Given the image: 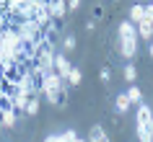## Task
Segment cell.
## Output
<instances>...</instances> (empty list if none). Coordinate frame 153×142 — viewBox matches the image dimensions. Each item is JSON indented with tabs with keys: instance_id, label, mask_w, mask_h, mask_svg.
<instances>
[{
	"instance_id": "cell-5",
	"label": "cell",
	"mask_w": 153,
	"mask_h": 142,
	"mask_svg": "<svg viewBox=\"0 0 153 142\" xmlns=\"http://www.w3.org/2000/svg\"><path fill=\"white\" fill-rule=\"evenodd\" d=\"M70 70H73V65H70V60L65 54H55V72L60 75L62 80H68V75H70Z\"/></svg>"
},
{
	"instance_id": "cell-2",
	"label": "cell",
	"mask_w": 153,
	"mask_h": 142,
	"mask_svg": "<svg viewBox=\"0 0 153 142\" xmlns=\"http://www.w3.org/2000/svg\"><path fill=\"white\" fill-rule=\"evenodd\" d=\"M39 88H42L44 98H47L52 106H57V103H65V80L60 78L55 70L42 75V85H39Z\"/></svg>"
},
{
	"instance_id": "cell-10",
	"label": "cell",
	"mask_w": 153,
	"mask_h": 142,
	"mask_svg": "<svg viewBox=\"0 0 153 142\" xmlns=\"http://www.w3.org/2000/svg\"><path fill=\"white\" fill-rule=\"evenodd\" d=\"M127 21H132V24H140V21H145V5H140V3H137V5H132V8H130V18Z\"/></svg>"
},
{
	"instance_id": "cell-17",
	"label": "cell",
	"mask_w": 153,
	"mask_h": 142,
	"mask_svg": "<svg viewBox=\"0 0 153 142\" xmlns=\"http://www.w3.org/2000/svg\"><path fill=\"white\" fill-rule=\"evenodd\" d=\"M62 47L68 49V52H73V49H75V36H70V34H68V36L62 39Z\"/></svg>"
},
{
	"instance_id": "cell-12",
	"label": "cell",
	"mask_w": 153,
	"mask_h": 142,
	"mask_svg": "<svg viewBox=\"0 0 153 142\" xmlns=\"http://www.w3.org/2000/svg\"><path fill=\"white\" fill-rule=\"evenodd\" d=\"M114 103H117V111H120V114H125V111H127L130 106H132V103H130V98H127V93H120Z\"/></svg>"
},
{
	"instance_id": "cell-22",
	"label": "cell",
	"mask_w": 153,
	"mask_h": 142,
	"mask_svg": "<svg viewBox=\"0 0 153 142\" xmlns=\"http://www.w3.org/2000/svg\"><path fill=\"white\" fill-rule=\"evenodd\" d=\"M148 52H151V57H153V41H151V47H148Z\"/></svg>"
},
{
	"instance_id": "cell-18",
	"label": "cell",
	"mask_w": 153,
	"mask_h": 142,
	"mask_svg": "<svg viewBox=\"0 0 153 142\" xmlns=\"http://www.w3.org/2000/svg\"><path fill=\"white\" fill-rule=\"evenodd\" d=\"M99 75H101V80H104V83H109V80H112V70H109V67H101V72H99Z\"/></svg>"
},
{
	"instance_id": "cell-1",
	"label": "cell",
	"mask_w": 153,
	"mask_h": 142,
	"mask_svg": "<svg viewBox=\"0 0 153 142\" xmlns=\"http://www.w3.org/2000/svg\"><path fill=\"white\" fill-rule=\"evenodd\" d=\"M117 47L125 60H132L137 54V26L132 21H122L117 29Z\"/></svg>"
},
{
	"instance_id": "cell-6",
	"label": "cell",
	"mask_w": 153,
	"mask_h": 142,
	"mask_svg": "<svg viewBox=\"0 0 153 142\" xmlns=\"http://www.w3.org/2000/svg\"><path fill=\"white\" fill-rule=\"evenodd\" d=\"M47 8H49V16L60 21V18L68 13V3H65V0H47Z\"/></svg>"
},
{
	"instance_id": "cell-13",
	"label": "cell",
	"mask_w": 153,
	"mask_h": 142,
	"mask_svg": "<svg viewBox=\"0 0 153 142\" xmlns=\"http://www.w3.org/2000/svg\"><path fill=\"white\" fill-rule=\"evenodd\" d=\"M81 80H83V72L78 70V67H73L70 75H68V83H70V85H81Z\"/></svg>"
},
{
	"instance_id": "cell-20",
	"label": "cell",
	"mask_w": 153,
	"mask_h": 142,
	"mask_svg": "<svg viewBox=\"0 0 153 142\" xmlns=\"http://www.w3.org/2000/svg\"><path fill=\"white\" fill-rule=\"evenodd\" d=\"M145 18L153 24V3H151V5H145Z\"/></svg>"
},
{
	"instance_id": "cell-3",
	"label": "cell",
	"mask_w": 153,
	"mask_h": 142,
	"mask_svg": "<svg viewBox=\"0 0 153 142\" xmlns=\"http://www.w3.org/2000/svg\"><path fill=\"white\" fill-rule=\"evenodd\" d=\"M137 121V140L140 142H153V111L148 103H140L135 114Z\"/></svg>"
},
{
	"instance_id": "cell-19",
	"label": "cell",
	"mask_w": 153,
	"mask_h": 142,
	"mask_svg": "<svg viewBox=\"0 0 153 142\" xmlns=\"http://www.w3.org/2000/svg\"><path fill=\"white\" fill-rule=\"evenodd\" d=\"M68 3V10H78V5H81V0H65Z\"/></svg>"
},
{
	"instance_id": "cell-9",
	"label": "cell",
	"mask_w": 153,
	"mask_h": 142,
	"mask_svg": "<svg viewBox=\"0 0 153 142\" xmlns=\"http://www.w3.org/2000/svg\"><path fill=\"white\" fill-rule=\"evenodd\" d=\"M0 124L3 127H16V109H0Z\"/></svg>"
},
{
	"instance_id": "cell-15",
	"label": "cell",
	"mask_w": 153,
	"mask_h": 142,
	"mask_svg": "<svg viewBox=\"0 0 153 142\" xmlns=\"http://www.w3.org/2000/svg\"><path fill=\"white\" fill-rule=\"evenodd\" d=\"M24 114H29V116H36V114H39V98H31Z\"/></svg>"
},
{
	"instance_id": "cell-21",
	"label": "cell",
	"mask_w": 153,
	"mask_h": 142,
	"mask_svg": "<svg viewBox=\"0 0 153 142\" xmlns=\"http://www.w3.org/2000/svg\"><path fill=\"white\" fill-rule=\"evenodd\" d=\"M44 142H62V140H60V134H49V137H44Z\"/></svg>"
},
{
	"instance_id": "cell-7",
	"label": "cell",
	"mask_w": 153,
	"mask_h": 142,
	"mask_svg": "<svg viewBox=\"0 0 153 142\" xmlns=\"http://www.w3.org/2000/svg\"><path fill=\"white\" fill-rule=\"evenodd\" d=\"M137 39H145V41H151V39H153V24L148 21V18L137 24Z\"/></svg>"
},
{
	"instance_id": "cell-8",
	"label": "cell",
	"mask_w": 153,
	"mask_h": 142,
	"mask_svg": "<svg viewBox=\"0 0 153 142\" xmlns=\"http://www.w3.org/2000/svg\"><path fill=\"white\" fill-rule=\"evenodd\" d=\"M88 142H109V134L104 132V127L94 124V127H91V132H88Z\"/></svg>"
},
{
	"instance_id": "cell-16",
	"label": "cell",
	"mask_w": 153,
	"mask_h": 142,
	"mask_svg": "<svg viewBox=\"0 0 153 142\" xmlns=\"http://www.w3.org/2000/svg\"><path fill=\"white\" fill-rule=\"evenodd\" d=\"M60 140H62V142H75V140H78V134H75V129H65V132L60 134Z\"/></svg>"
},
{
	"instance_id": "cell-11",
	"label": "cell",
	"mask_w": 153,
	"mask_h": 142,
	"mask_svg": "<svg viewBox=\"0 0 153 142\" xmlns=\"http://www.w3.org/2000/svg\"><path fill=\"white\" fill-rule=\"evenodd\" d=\"M127 98H130V103L140 106V103H143V93H140V88H137V85H130L127 88Z\"/></svg>"
},
{
	"instance_id": "cell-23",
	"label": "cell",
	"mask_w": 153,
	"mask_h": 142,
	"mask_svg": "<svg viewBox=\"0 0 153 142\" xmlns=\"http://www.w3.org/2000/svg\"><path fill=\"white\" fill-rule=\"evenodd\" d=\"M75 142H88V140H75Z\"/></svg>"
},
{
	"instance_id": "cell-14",
	"label": "cell",
	"mask_w": 153,
	"mask_h": 142,
	"mask_svg": "<svg viewBox=\"0 0 153 142\" xmlns=\"http://www.w3.org/2000/svg\"><path fill=\"white\" fill-rule=\"evenodd\" d=\"M122 75H125V80H127V83H135V78H137V70H135V65H125Z\"/></svg>"
},
{
	"instance_id": "cell-4",
	"label": "cell",
	"mask_w": 153,
	"mask_h": 142,
	"mask_svg": "<svg viewBox=\"0 0 153 142\" xmlns=\"http://www.w3.org/2000/svg\"><path fill=\"white\" fill-rule=\"evenodd\" d=\"M29 101H31V93H29V90H24V88H16V90H13V96H10V103H13V109H18V111H26Z\"/></svg>"
}]
</instances>
